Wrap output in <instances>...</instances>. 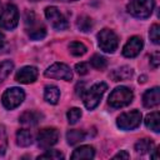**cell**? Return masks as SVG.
I'll use <instances>...</instances> for the list:
<instances>
[{"mask_svg":"<svg viewBox=\"0 0 160 160\" xmlns=\"http://www.w3.org/2000/svg\"><path fill=\"white\" fill-rule=\"evenodd\" d=\"M95 156V150L90 145H82L74 150L71 159H92Z\"/></svg>","mask_w":160,"mask_h":160,"instance_id":"obj_17","label":"cell"},{"mask_svg":"<svg viewBox=\"0 0 160 160\" xmlns=\"http://www.w3.org/2000/svg\"><path fill=\"white\" fill-rule=\"evenodd\" d=\"M0 10H1V2H0Z\"/></svg>","mask_w":160,"mask_h":160,"instance_id":"obj_38","label":"cell"},{"mask_svg":"<svg viewBox=\"0 0 160 160\" xmlns=\"http://www.w3.org/2000/svg\"><path fill=\"white\" fill-rule=\"evenodd\" d=\"M4 42H5V38H4L2 32H0V49L4 46Z\"/></svg>","mask_w":160,"mask_h":160,"instance_id":"obj_34","label":"cell"},{"mask_svg":"<svg viewBox=\"0 0 160 160\" xmlns=\"http://www.w3.org/2000/svg\"><path fill=\"white\" fill-rule=\"evenodd\" d=\"M155 6L154 0H130L126 5V10L130 15L139 19H148Z\"/></svg>","mask_w":160,"mask_h":160,"instance_id":"obj_2","label":"cell"},{"mask_svg":"<svg viewBox=\"0 0 160 160\" xmlns=\"http://www.w3.org/2000/svg\"><path fill=\"white\" fill-rule=\"evenodd\" d=\"M84 85H85L84 82H78V85H76V88H75L76 94H78V95H80V96H81V95H82V92L85 91V90H84Z\"/></svg>","mask_w":160,"mask_h":160,"instance_id":"obj_33","label":"cell"},{"mask_svg":"<svg viewBox=\"0 0 160 160\" xmlns=\"http://www.w3.org/2000/svg\"><path fill=\"white\" fill-rule=\"evenodd\" d=\"M106 89H108V85L105 82H96L90 89L85 90L82 92L81 98H82V101H84L86 109H89V110L95 109L99 105V102H100L104 92L106 91Z\"/></svg>","mask_w":160,"mask_h":160,"instance_id":"obj_1","label":"cell"},{"mask_svg":"<svg viewBox=\"0 0 160 160\" xmlns=\"http://www.w3.org/2000/svg\"><path fill=\"white\" fill-rule=\"evenodd\" d=\"M85 132L82 130H69L66 132V140H68V144L69 145H75L80 141H82L85 139Z\"/></svg>","mask_w":160,"mask_h":160,"instance_id":"obj_22","label":"cell"},{"mask_svg":"<svg viewBox=\"0 0 160 160\" xmlns=\"http://www.w3.org/2000/svg\"><path fill=\"white\" fill-rule=\"evenodd\" d=\"M60 98V90L55 85H46L44 90V99L50 104H56Z\"/></svg>","mask_w":160,"mask_h":160,"instance_id":"obj_18","label":"cell"},{"mask_svg":"<svg viewBox=\"0 0 160 160\" xmlns=\"http://www.w3.org/2000/svg\"><path fill=\"white\" fill-rule=\"evenodd\" d=\"M12 68H14V64L10 60H5V61L0 62V84L9 76V74L12 70Z\"/></svg>","mask_w":160,"mask_h":160,"instance_id":"obj_24","label":"cell"},{"mask_svg":"<svg viewBox=\"0 0 160 160\" xmlns=\"http://www.w3.org/2000/svg\"><path fill=\"white\" fill-rule=\"evenodd\" d=\"M98 42L102 51L105 52H114L118 49L119 39L116 34L110 29H102L98 34Z\"/></svg>","mask_w":160,"mask_h":160,"instance_id":"obj_5","label":"cell"},{"mask_svg":"<svg viewBox=\"0 0 160 160\" xmlns=\"http://www.w3.org/2000/svg\"><path fill=\"white\" fill-rule=\"evenodd\" d=\"M19 22V11L18 8L12 4H9L0 15V28L4 30H12Z\"/></svg>","mask_w":160,"mask_h":160,"instance_id":"obj_7","label":"cell"},{"mask_svg":"<svg viewBox=\"0 0 160 160\" xmlns=\"http://www.w3.org/2000/svg\"><path fill=\"white\" fill-rule=\"evenodd\" d=\"M66 116H68L69 124H75L81 118V110L79 108H71V109H69Z\"/></svg>","mask_w":160,"mask_h":160,"instance_id":"obj_27","label":"cell"},{"mask_svg":"<svg viewBox=\"0 0 160 160\" xmlns=\"http://www.w3.org/2000/svg\"><path fill=\"white\" fill-rule=\"evenodd\" d=\"M154 148V141L151 139H140L135 144V151L139 154H146Z\"/></svg>","mask_w":160,"mask_h":160,"instance_id":"obj_21","label":"cell"},{"mask_svg":"<svg viewBox=\"0 0 160 160\" xmlns=\"http://www.w3.org/2000/svg\"><path fill=\"white\" fill-rule=\"evenodd\" d=\"M41 119V114L36 112V111H31V110H28L25 112H22L19 118V121L22 124V125H28V126H34L36 125Z\"/></svg>","mask_w":160,"mask_h":160,"instance_id":"obj_16","label":"cell"},{"mask_svg":"<svg viewBox=\"0 0 160 160\" xmlns=\"http://www.w3.org/2000/svg\"><path fill=\"white\" fill-rule=\"evenodd\" d=\"M160 102V89L158 86L149 89L142 95V104L145 108H154L158 106Z\"/></svg>","mask_w":160,"mask_h":160,"instance_id":"obj_14","label":"cell"},{"mask_svg":"<svg viewBox=\"0 0 160 160\" xmlns=\"http://www.w3.org/2000/svg\"><path fill=\"white\" fill-rule=\"evenodd\" d=\"M32 1H35V0H32Z\"/></svg>","mask_w":160,"mask_h":160,"instance_id":"obj_39","label":"cell"},{"mask_svg":"<svg viewBox=\"0 0 160 160\" xmlns=\"http://www.w3.org/2000/svg\"><path fill=\"white\" fill-rule=\"evenodd\" d=\"M59 140V131L54 128H46L38 134V145L41 149H49Z\"/></svg>","mask_w":160,"mask_h":160,"instance_id":"obj_10","label":"cell"},{"mask_svg":"<svg viewBox=\"0 0 160 160\" xmlns=\"http://www.w3.org/2000/svg\"><path fill=\"white\" fill-rule=\"evenodd\" d=\"M146 81V76L145 75H142L141 78H139V82H145Z\"/></svg>","mask_w":160,"mask_h":160,"instance_id":"obj_35","label":"cell"},{"mask_svg":"<svg viewBox=\"0 0 160 160\" xmlns=\"http://www.w3.org/2000/svg\"><path fill=\"white\" fill-rule=\"evenodd\" d=\"M141 122V112L139 110H131L119 115L116 124L122 130H134Z\"/></svg>","mask_w":160,"mask_h":160,"instance_id":"obj_6","label":"cell"},{"mask_svg":"<svg viewBox=\"0 0 160 160\" xmlns=\"http://www.w3.org/2000/svg\"><path fill=\"white\" fill-rule=\"evenodd\" d=\"M69 50L74 56H81L86 52V46L80 41H72L69 44Z\"/></svg>","mask_w":160,"mask_h":160,"instance_id":"obj_25","label":"cell"},{"mask_svg":"<svg viewBox=\"0 0 160 160\" xmlns=\"http://www.w3.org/2000/svg\"><path fill=\"white\" fill-rule=\"evenodd\" d=\"M90 62H91V66L95 68V69H98V70H102V69H105L106 65H108L106 59H105L104 56L99 55V54H95V55L90 59Z\"/></svg>","mask_w":160,"mask_h":160,"instance_id":"obj_26","label":"cell"},{"mask_svg":"<svg viewBox=\"0 0 160 160\" xmlns=\"http://www.w3.org/2000/svg\"><path fill=\"white\" fill-rule=\"evenodd\" d=\"M45 16L51 22L52 28H55L56 30H65L69 26L65 16L55 6H48L45 9Z\"/></svg>","mask_w":160,"mask_h":160,"instance_id":"obj_11","label":"cell"},{"mask_svg":"<svg viewBox=\"0 0 160 160\" xmlns=\"http://www.w3.org/2000/svg\"><path fill=\"white\" fill-rule=\"evenodd\" d=\"M132 98H134V94L131 89L126 86H119V88H115L109 95V105L114 109L124 108L132 101Z\"/></svg>","mask_w":160,"mask_h":160,"instance_id":"obj_3","label":"cell"},{"mask_svg":"<svg viewBox=\"0 0 160 160\" xmlns=\"http://www.w3.org/2000/svg\"><path fill=\"white\" fill-rule=\"evenodd\" d=\"M36 78H38V69L35 66H24L15 75V80L21 84L34 82Z\"/></svg>","mask_w":160,"mask_h":160,"instance_id":"obj_13","label":"cell"},{"mask_svg":"<svg viewBox=\"0 0 160 160\" xmlns=\"http://www.w3.org/2000/svg\"><path fill=\"white\" fill-rule=\"evenodd\" d=\"M24 98H25V92L22 91V89H20V88H10L2 94L1 102L8 110H12V109L18 108L22 102Z\"/></svg>","mask_w":160,"mask_h":160,"instance_id":"obj_8","label":"cell"},{"mask_svg":"<svg viewBox=\"0 0 160 160\" xmlns=\"http://www.w3.org/2000/svg\"><path fill=\"white\" fill-rule=\"evenodd\" d=\"M75 70H76V72L79 75H85V74H88L89 68H88L86 62H79V64L75 65Z\"/></svg>","mask_w":160,"mask_h":160,"instance_id":"obj_30","label":"cell"},{"mask_svg":"<svg viewBox=\"0 0 160 160\" xmlns=\"http://www.w3.org/2000/svg\"><path fill=\"white\" fill-rule=\"evenodd\" d=\"M54 1H76V0H54Z\"/></svg>","mask_w":160,"mask_h":160,"instance_id":"obj_37","label":"cell"},{"mask_svg":"<svg viewBox=\"0 0 160 160\" xmlns=\"http://www.w3.org/2000/svg\"><path fill=\"white\" fill-rule=\"evenodd\" d=\"M160 118H159V112L158 111H154V112H150L146 115L145 118V125L148 129L155 131V132H159L160 131Z\"/></svg>","mask_w":160,"mask_h":160,"instance_id":"obj_19","label":"cell"},{"mask_svg":"<svg viewBox=\"0 0 160 160\" xmlns=\"http://www.w3.org/2000/svg\"><path fill=\"white\" fill-rule=\"evenodd\" d=\"M132 74H134V71L130 66H121V68L111 71L110 78L114 81H124V80H129L132 76Z\"/></svg>","mask_w":160,"mask_h":160,"instance_id":"obj_15","label":"cell"},{"mask_svg":"<svg viewBox=\"0 0 160 160\" xmlns=\"http://www.w3.org/2000/svg\"><path fill=\"white\" fill-rule=\"evenodd\" d=\"M76 26L80 31L82 32H88L92 29V20L86 16V15H81L78 18V21H76Z\"/></svg>","mask_w":160,"mask_h":160,"instance_id":"obj_23","label":"cell"},{"mask_svg":"<svg viewBox=\"0 0 160 160\" xmlns=\"http://www.w3.org/2000/svg\"><path fill=\"white\" fill-rule=\"evenodd\" d=\"M25 24L28 28V34L32 40H41L46 35V29L42 24H40L32 11H26L25 14Z\"/></svg>","mask_w":160,"mask_h":160,"instance_id":"obj_4","label":"cell"},{"mask_svg":"<svg viewBox=\"0 0 160 160\" xmlns=\"http://www.w3.org/2000/svg\"><path fill=\"white\" fill-rule=\"evenodd\" d=\"M44 75L46 78H50V79H62V80H66V81H70L72 79L71 69L66 64H62V62L52 64L51 66H49L45 70Z\"/></svg>","mask_w":160,"mask_h":160,"instance_id":"obj_9","label":"cell"},{"mask_svg":"<svg viewBox=\"0 0 160 160\" xmlns=\"http://www.w3.org/2000/svg\"><path fill=\"white\" fill-rule=\"evenodd\" d=\"M142 39L140 36H132L128 40V42L122 48V55L125 58H135L142 49Z\"/></svg>","mask_w":160,"mask_h":160,"instance_id":"obj_12","label":"cell"},{"mask_svg":"<svg viewBox=\"0 0 160 160\" xmlns=\"http://www.w3.org/2000/svg\"><path fill=\"white\" fill-rule=\"evenodd\" d=\"M159 64H160V52L159 51H155L151 55V65H152V68L156 69L159 66Z\"/></svg>","mask_w":160,"mask_h":160,"instance_id":"obj_31","label":"cell"},{"mask_svg":"<svg viewBox=\"0 0 160 160\" xmlns=\"http://www.w3.org/2000/svg\"><path fill=\"white\" fill-rule=\"evenodd\" d=\"M16 142L19 146H22V148H26L29 145L32 144V135L29 130L26 129H21L16 132Z\"/></svg>","mask_w":160,"mask_h":160,"instance_id":"obj_20","label":"cell"},{"mask_svg":"<svg viewBox=\"0 0 160 160\" xmlns=\"http://www.w3.org/2000/svg\"><path fill=\"white\" fill-rule=\"evenodd\" d=\"M5 154V146H0V155H4Z\"/></svg>","mask_w":160,"mask_h":160,"instance_id":"obj_36","label":"cell"},{"mask_svg":"<svg viewBox=\"0 0 160 160\" xmlns=\"http://www.w3.org/2000/svg\"><path fill=\"white\" fill-rule=\"evenodd\" d=\"M149 36H150V40L154 42V44H159L160 42V26L158 24H154L150 29V32H149Z\"/></svg>","mask_w":160,"mask_h":160,"instance_id":"obj_28","label":"cell"},{"mask_svg":"<svg viewBox=\"0 0 160 160\" xmlns=\"http://www.w3.org/2000/svg\"><path fill=\"white\" fill-rule=\"evenodd\" d=\"M38 159H54V160H59V159H64V155L59 150H46V152L40 155Z\"/></svg>","mask_w":160,"mask_h":160,"instance_id":"obj_29","label":"cell"},{"mask_svg":"<svg viewBox=\"0 0 160 160\" xmlns=\"http://www.w3.org/2000/svg\"><path fill=\"white\" fill-rule=\"evenodd\" d=\"M129 158H130V155L126 151H124V150H121L120 152H118L116 155H114V159H129Z\"/></svg>","mask_w":160,"mask_h":160,"instance_id":"obj_32","label":"cell"}]
</instances>
